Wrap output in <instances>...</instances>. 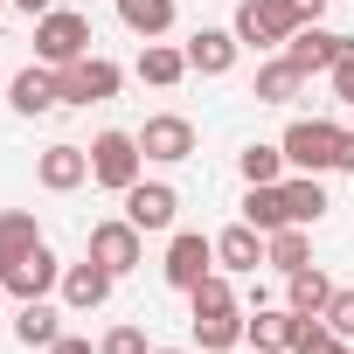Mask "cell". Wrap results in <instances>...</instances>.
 <instances>
[{
	"label": "cell",
	"mask_w": 354,
	"mask_h": 354,
	"mask_svg": "<svg viewBox=\"0 0 354 354\" xmlns=\"http://www.w3.org/2000/svg\"><path fill=\"white\" fill-rule=\"evenodd\" d=\"M91 15H77V8H49L42 21H35V63H49V70H70L77 56H91Z\"/></svg>",
	"instance_id": "obj_1"
},
{
	"label": "cell",
	"mask_w": 354,
	"mask_h": 354,
	"mask_svg": "<svg viewBox=\"0 0 354 354\" xmlns=\"http://www.w3.org/2000/svg\"><path fill=\"white\" fill-rule=\"evenodd\" d=\"M278 146H285V167H292V174H333V160H340V125H333V118H292Z\"/></svg>",
	"instance_id": "obj_2"
},
{
	"label": "cell",
	"mask_w": 354,
	"mask_h": 354,
	"mask_svg": "<svg viewBox=\"0 0 354 354\" xmlns=\"http://www.w3.org/2000/svg\"><path fill=\"white\" fill-rule=\"evenodd\" d=\"M230 28H236L243 49H285L306 21L292 15V0H236V21Z\"/></svg>",
	"instance_id": "obj_3"
},
{
	"label": "cell",
	"mask_w": 354,
	"mask_h": 354,
	"mask_svg": "<svg viewBox=\"0 0 354 354\" xmlns=\"http://www.w3.org/2000/svg\"><path fill=\"white\" fill-rule=\"evenodd\" d=\"M146 153H139V132H97L91 139V181L97 188H111V195H125L132 181H146Z\"/></svg>",
	"instance_id": "obj_4"
},
{
	"label": "cell",
	"mask_w": 354,
	"mask_h": 354,
	"mask_svg": "<svg viewBox=\"0 0 354 354\" xmlns=\"http://www.w3.org/2000/svg\"><path fill=\"white\" fill-rule=\"evenodd\" d=\"M56 77H63V104H111L118 84H125V70H118L111 56H97V49L77 56L70 70H56Z\"/></svg>",
	"instance_id": "obj_5"
},
{
	"label": "cell",
	"mask_w": 354,
	"mask_h": 354,
	"mask_svg": "<svg viewBox=\"0 0 354 354\" xmlns=\"http://www.w3.org/2000/svg\"><path fill=\"white\" fill-rule=\"evenodd\" d=\"M84 257H97L111 278H125V271H139V257H146V230H132L125 216L91 223V250H84Z\"/></svg>",
	"instance_id": "obj_6"
},
{
	"label": "cell",
	"mask_w": 354,
	"mask_h": 354,
	"mask_svg": "<svg viewBox=\"0 0 354 354\" xmlns=\"http://www.w3.org/2000/svg\"><path fill=\"white\" fill-rule=\"evenodd\" d=\"M160 271H167V285H174V292H195L209 271H223V264H216V236L181 230V236L167 243V264H160Z\"/></svg>",
	"instance_id": "obj_7"
},
{
	"label": "cell",
	"mask_w": 354,
	"mask_h": 354,
	"mask_svg": "<svg viewBox=\"0 0 354 354\" xmlns=\"http://www.w3.org/2000/svg\"><path fill=\"white\" fill-rule=\"evenodd\" d=\"M0 285H8V299H49V292L63 285V264H56V250H49V243H35L28 257L0 264Z\"/></svg>",
	"instance_id": "obj_8"
},
{
	"label": "cell",
	"mask_w": 354,
	"mask_h": 354,
	"mask_svg": "<svg viewBox=\"0 0 354 354\" xmlns=\"http://www.w3.org/2000/svg\"><path fill=\"white\" fill-rule=\"evenodd\" d=\"M139 153L160 160V167H181V160L195 153V125H188L181 111H153V118L139 125Z\"/></svg>",
	"instance_id": "obj_9"
},
{
	"label": "cell",
	"mask_w": 354,
	"mask_h": 354,
	"mask_svg": "<svg viewBox=\"0 0 354 354\" xmlns=\"http://www.w3.org/2000/svg\"><path fill=\"white\" fill-rule=\"evenodd\" d=\"M174 216H181V195H174L167 181H132L125 188V223L132 230L160 236V230H174Z\"/></svg>",
	"instance_id": "obj_10"
},
{
	"label": "cell",
	"mask_w": 354,
	"mask_h": 354,
	"mask_svg": "<svg viewBox=\"0 0 354 354\" xmlns=\"http://www.w3.org/2000/svg\"><path fill=\"white\" fill-rule=\"evenodd\" d=\"M292 340H299V313H292V306H250V313H243V347H257V354H292Z\"/></svg>",
	"instance_id": "obj_11"
},
{
	"label": "cell",
	"mask_w": 354,
	"mask_h": 354,
	"mask_svg": "<svg viewBox=\"0 0 354 354\" xmlns=\"http://www.w3.org/2000/svg\"><path fill=\"white\" fill-rule=\"evenodd\" d=\"M347 42H354V35H333L326 21H306V28H299V35L285 42V56H292V63H299L306 77H319V70H333V63L347 56Z\"/></svg>",
	"instance_id": "obj_12"
},
{
	"label": "cell",
	"mask_w": 354,
	"mask_h": 354,
	"mask_svg": "<svg viewBox=\"0 0 354 354\" xmlns=\"http://www.w3.org/2000/svg\"><path fill=\"white\" fill-rule=\"evenodd\" d=\"M8 104H15L21 118H42V111L63 104V77H56L49 63H28L21 77H8Z\"/></svg>",
	"instance_id": "obj_13"
},
{
	"label": "cell",
	"mask_w": 354,
	"mask_h": 354,
	"mask_svg": "<svg viewBox=\"0 0 354 354\" xmlns=\"http://www.w3.org/2000/svg\"><path fill=\"white\" fill-rule=\"evenodd\" d=\"M236 56H243L236 28H195V35H188V70H195V77H230Z\"/></svg>",
	"instance_id": "obj_14"
},
{
	"label": "cell",
	"mask_w": 354,
	"mask_h": 354,
	"mask_svg": "<svg viewBox=\"0 0 354 354\" xmlns=\"http://www.w3.org/2000/svg\"><path fill=\"white\" fill-rule=\"evenodd\" d=\"M111 285H118V278H111L97 257H84V264H63V285H56V292H63L70 313H97V306L111 299Z\"/></svg>",
	"instance_id": "obj_15"
},
{
	"label": "cell",
	"mask_w": 354,
	"mask_h": 354,
	"mask_svg": "<svg viewBox=\"0 0 354 354\" xmlns=\"http://www.w3.org/2000/svg\"><path fill=\"white\" fill-rule=\"evenodd\" d=\"M35 181H42L49 195H70V188H84V181H91V146H42V160H35Z\"/></svg>",
	"instance_id": "obj_16"
},
{
	"label": "cell",
	"mask_w": 354,
	"mask_h": 354,
	"mask_svg": "<svg viewBox=\"0 0 354 354\" xmlns=\"http://www.w3.org/2000/svg\"><path fill=\"white\" fill-rule=\"evenodd\" d=\"M278 195H285V216H292V223H306V230H313V223L333 209L319 174H285V181H278Z\"/></svg>",
	"instance_id": "obj_17"
},
{
	"label": "cell",
	"mask_w": 354,
	"mask_h": 354,
	"mask_svg": "<svg viewBox=\"0 0 354 354\" xmlns=\"http://www.w3.org/2000/svg\"><path fill=\"white\" fill-rule=\"evenodd\" d=\"M216 264H223V271H243V278H250V271L264 264V230H250V223H230V230L216 236Z\"/></svg>",
	"instance_id": "obj_18"
},
{
	"label": "cell",
	"mask_w": 354,
	"mask_h": 354,
	"mask_svg": "<svg viewBox=\"0 0 354 354\" xmlns=\"http://www.w3.org/2000/svg\"><path fill=\"white\" fill-rule=\"evenodd\" d=\"M264 264H271L278 278L306 271V264H313V236H306V223H285V230H271V236H264Z\"/></svg>",
	"instance_id": "obj_19"
},
{
	"label": "cell",
	"mask_w": 354,
	"mask_h": 354,
	"mask_svg": "<svg viewBox=\"0 0 354 354\" xmlns=\"http://www.w3.org/2000/svg\"><path fill=\"white\" fill-rule=\"evenodd\" d=\"M15 340H21V347H42V354H49V347L63 340V313H56L49 299H21V313H15Z\"/></svg>",
	"instance_id": "obj_20"
},
{
	"label": "cell",
	"mask_w": 354,
	"mask_h": 354,
	"mask_svg": "<svg viewBox=\"0 0 354 354\" xmlns=\"http://www.w3.org/2000/svg\"><path fill=\"white\" fill-rule=\"evenodd\" d=\"M250 91H257V104H292V97L306 91V70H299V63L278 49V56L257 70V84H250Z\"/></svg>",
	"instance_id": "obj_21"
},
{
	"label": "cell",
	"mask_w": 354,
	"mask_h": 354,
	"mask_svg": "<svg viewBox=\"0 0 354 354\" xmlns=\"http://www.w3.org/2000/svg\"><path fill=\"white\" fill-rule=\"evenodd\" d=\"M139 77H146L153 91H174V84L195 77V70H188V49H174V42H146V49H139Z\"/></svg>",
	"instance_id": "obj_22"
},
{
	"label": "cell",
	"mask_w": 354,
	"mask_h": 354,
	"mask_svg": "<svg viewBox=\"0 0 354 354\" xmlns=\"http://www.w3.org/2000/svg\"><path fill=\"white\" fill-rule=\"evenodd\" d=\"M188 326H195V354H236V347H243V306H236V313L188 319Z\"/></svg>",
	"instance_id": "obj_23"
},
{
	"label": "cell",
	"mask_w": 354,
	"mask_h": 354,
	"mask_svg": "<svg viewBox=\"0 0 354 354\" xmlns=\"http://www.w3.org/2000/svg\"><path fill=\"white\" fill-rule=\"evenodd\" d=\"M174 15H181L174 0H118V21H125L139 42H160V35L174 28Z\"/></svg>",
	"instance_id": "obj_24"
},
{
	"label": "cell",
	"mask_w": 354,
	"mask_h": 354,
	"mask_svg": "<svg viewBox=\"0 0 354 354\" xmlns=\"http://www.w3.org/2000/svg\"><path fill=\"white\" fill-rule=\"evenodd\" d=\"M35 243H42V223H35V209H0V264L28 257Z\"/></svg>",
	"instance_id": "obj_25"
},
{
	"label": "cell",
	"mask_w": 354,
	"mask_h": 354,
	"mask_svg": "<svg viewBox=\"0 0 354 354\" xmlns=\"http://www.w3.org/2000/svg\"><path fill=\"white\" fill-rule=\"evenodd\" d=\"M236 174L250 188H278L285 181V146H264V139H250L243 153H236Z\"/></svg>",
	"instance_id": "obj_26"
},
{
	"label": "cell",
	"mask_w": 354,
	"mask_h": 354,
	"mask_svg": "<svg viewBox=\"0 0 354 354\" xmlns=\"http://www.w3.org/2000/svg\"><path fill=\"white\" fill-rule=\"evenodd\" d=\"M326 299H333V278H326L319 264H306V271L285 278V306H292V313H326Z\"/></svg>",
	"instance_id": "obj_27"
},
{
	"label": "cell",
	"mask_w": 354,
	"mask_h": 354,
	"mask_svg": "<svg viewBox=\"0 0 354 354\" xmlns=\"http://www.w3.org/2000/svg\"><path fill=\"white\" fill-rule=\"evenodd\" d=\"M292 354H354V340H340L319 313H299V340H292Z\"/></svg>",
	"instance_id": "obj_28"
},
{
	"label": "cell",
	"mask_w": 354,
	"mask_h": 354,
	"mask_svg": "<svg viewBox=\"0 0 354 354\" xmlns=\"http://www.w3.org/2000/svg\"><path fill=\"white\" fill-rule=\"evenodd\" d=\"M243 223L264 230V236L285 230V223H292V216H285V195H278V188H250V195H243Z\"/></svg>",
	"instance_id": "obj_29"
},
{
	"label": "cell",
	"mask_w": 354,
	"mask_h": 354,
	"mask_svg": "<svg viewBox=\"0 0 354 354\" xmlns=\"http://www.w3.org/2000/svg\"><path fill=\"white\" fill-rule=\"evenodd\" d=\"M188 306H195V319H209V313H236V285H230V271H209V278L188 292Z\"/></svg>",
	"instance_id": "obj_30"
},
{
	"label": "cell",
	"mask_w": 354,
	"mask_h": 354,
	"mask_svg": "<svg viewBox=\"0 0 354 354\" xmlns=\"http://www.w3.org/2000/svg\"><path fill=\"white\" fill-rule=\"evenodd\" d=\"M97 354H153V340H146V326L125 319V326H111V333L97 340Z\"/></svg>",
	"instance_id": "obj_31"
},
{
	"label": "cell",
	"mask_w": 354,
	"mask_h": 354,
	"mask_svg": "<svg viewBox=\"0 0 354 354\" xmlns=\"http://www.w3.org/2000/svg\"><path fill=\"white\" fill-rule=\"evenodd\" d=\"M340 340H354V285H333V299H326V313H319Z\"/></svg>",
	"instance_id": "obj_32"
},
{
	"label": "cell",
	"mask_w": 354,
	"mask_h": 354,
	"mask_svg": "<svg viewBox=\"0 0 354 354\" xmlns=\"http://www.w3.org/2000/svg\"><path fill=\"white\" fill-rule=\"evenodd\" d=\"M326 77H333V97H340V104H354V42H347V56H340Z\"/></svg>",
	"instance_id": "obj_33"
},
{
	"label": "cell",
	"mask_w": 354,
	"mask_h": 354,
	"mask_svg": "<svg viewBox=\"0 0 354 354\" xmlns=\"http://www.w3.org/2000/svg\"><path fill=\"white\" fill-rule=\"evenodd\" d=\"M49 354H97V347H91V340H77V333H63V340H56Z\"/></svg>",
	"instance_id": "obj_34"
},
{
	"label": "cell",
	"mask_w": 354,
	"mask_h": 354,
	"mask_svg": "<svg viewBox=\"0 0 354 354\" xmlns=\"http://www.w3.org/2000/svg\"><path fill=\"white\" fill-rule=\"evenodd\" d=\"M333 174H354V132H340V160H333Z\"/></svg>",
	"instance_id": "obj_35"
},
{
	"label": "cell",
	"mask_w": 354,
	"mask_h": 354,
	"mask_svg": "<svg viewBox=\"0 0 354 354\" xmlns=\"http://www.w3.org/2000/svg\"><path fill=\"white\" fill-rule=\"evenodd\" d=\"M8 8H21V15H28V21H42V15H49V8H56V0H8Z\"/></svg>",
	"instance_id": "obj_36"
},
{
	"label": "cell",
	"mask_w": 354,
	"mask_h": 354,
	"mask_svg": "<svg viewBox=\"0 0 354 354\" xmlns=\"http://www.w3.org/2000/svg\"><path fill=\"white\" fill-rule=\"evenodd\" d=\"M292 15H299V21H319V15H326V0H292Z\"/></svg>",
	"instance_id": "obj_37"
},
{
	"label": "cell",
	"mask_w": 354,
	"mask_h": 354,
	"mask_svg": "<svg viewBox=\"0 0 354 354\" xmlns=\"http://www.w3.org/2000/svg\"><path fill=\"white\" fill-rule=\"evenodd\" d=\"M153 354H195V347H153Z\"/></svg>",
	"instance_id": "obj_38"
},
{
	"label": "cell",
	"mask_w": 354,
	"mask_h": 354,
	"mask_svg": "<svg viewBox=\"0 0 354 354\" xmlns=\"http://www.w3.org/2000/svg\"><path fill=\"white\" fill-rule=\"evenodd\" d=\"M0 299H8V285H0Z\"/></svg>",
	"instance_id": "obj_39"
},
{
	"label": "cell",
	"mask_w": 354,
	"mask_h": 354,
	"mask_svg": "<svg viewBox=\"0 0 354 354\" xmlns=\"http://www.w3.org/2000/svg\"><path fill=\"white\" fill-rule=\"evenodd\" d=\"M243 354H257V347H243Z\"/></svg>",
	"instance_id": "obj_40"
},
{
	"label": "cell",
	"mask_w": 354,
	"mask_h": 354,
	"mask_svg": "<svg viewBox=\"0 0 354 354\" xmlns=\"http://www.w3.org/2000/svg\"><path fill=\"white\" fill-rule=\"evenodd\" d=\"M0 8H8V0H0Z\"/></svg>",
	"instance_id": "obj_41"
}]
</instances>
